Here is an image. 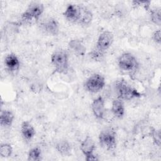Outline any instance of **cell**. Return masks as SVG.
Returning <instances> with one entry per match:
<instances>
[{
    "mask_svg": "<svg viewBox=\"0 0 161 161\" xmlns=\"http://www.w3.org/2000/svg\"><path fill=\"white\" fill-rule=\"evenodd\" d=\"M51 62L56 72L66 74L69 69V55L62 50L54 52L51 56Z\"/></svg>",
    "mask_w": 161,
    "mask_h": 161,
    "instance_id": "6da1fadb",
    "label": "cell"
},
{
    "mask_svg": "<svg viewBox=\"0 0 161 161\" xmlns=\"http://www.w3.org/2000/svg\"><path fill=\"white\" fill-rule=\"evenodd\" d=\"M117 94L120 99L131 100L142 97V94L136 89L132 87L124 80L118 81L116 86Z\"/></svg>",
    "mask_w": 161,
    "mask_h": 161,
    "instance_id": "7a4b0ae2",
    "label": "cell"
},
{
    "mask_svg": "<svg viewBox=\"0 0 161 161\" xmlns=\"http://www.w3.org/2000/svg\"><path fill=\"white\" fill-rule=\"evenodd\" d=\"M99 142L101 147L108 150L114 149L116 145V133L112 129H106L100 132Z\"/></svg>",
    "mask_w": 161,
    "mask_h": 161,
    "instance_id": "3957f363",
    "label": "cell"
},
{
    "mask_svg": "<svg viewBox=\"0 0 161 161\" xmlns=\"http://www.w3.org/2000/svg\"><path fill=\"white\" fill-rule=\"evenodd\" d=\"M44 10V6L42 3H33L30 4L26 11L21 14V19L24 21L38 20Z\"/></svg>",
    "mask_w": 161,
    "mask_h": 161,
    "instance_id": "277c9868",
    "label": "cell"
},
{
    "mask_svg": "<svg viewBox=\"0 0 161 161\" xmlns=\"http://www.w3.org/2000/svg\"><path fill=\"white\" fill-rule=\"evenodd\" d=\"M119 67L126 72H131L135 70L138 66V63L135 57L130 53H124L118 58Z\"/></svg>",
    "mask_w": 161,
    "mask_h": 161,
    "instance_id": "5b68a950",
    "label": "cell"
},
{
    "mask_svg": "<svg viewBox=\"0 0 161 161\" xmlns=\"http://www.w3.org/2000/svg\"><path fill=\"white\" fill-rule=\"evenodd\" d=\"M104 77L98 74L90 76L86 81V89L90 92L96 93L101 91L105 86Z\"/></svg>",
    "mask_w": 161,
    "mask_h": 161,
    "instance_id": "8992f818",
    "label": "cell"
},
{
    "mask_svg": "<svg viewBox=\"0 0 161 161\" xmlns=\"http://www.w3.org/2000/svg\"><path fill=\"white\" fill-rule=\"evenodd\" d=\"M96 146L94 140L89 136H87L82 142L80 149L85 156V159L87 161L97 160L98 158L94 155V151Z\"/></svg>",
    "mask_w": 161,
    "mask_h": 161,
    "instance_id": "52a82bcc",
    "label": "cell"
},
{
    "mask_svg": "<svg viewBox=\"0 0 161 161\" xmlns=\"http://www.w3.org/2000/svg\"><path fill=\"white\" fill-rule=\"evenodd\" d=\"M114 41L113 34L109 31H104L102 32L97 40L96 50L103 53L105 50H108L113 44Z\"/></svg>",
    "mask_w": 161,
    "mask_h": 161,
    "instance_id": "ba28073f",
    "label": "cell"
},
{
    "mask_svg": "<svg viewBox=\"0 0 161 161\" xmlns=\"http://www.w3.org/2000/svg\"><path fill=\"white\" fill-rule=\"evenodd\" d=\"M64 17L69 21L79 23L80 15V5L69 4L63 13Z\"/></svg>",
    "mask_w": 161,
    "mask_h": 161,
    "instance_id": "9c48e42d",
    "label": "cell"
},
{
    "mask_svg": "<svg viewBox=\"0 0 161 161\" xmlns=\"http://www.w3.org/2000/svg\"><path fill=\"white\" fill-rule=\"evenodd\" d=\"M91 109L96 118L103 119L105 114V102L103 97L99 96L94 99L91 103Z\"/></svg>",
    "mask_w": 161,
    "mask_h": 161,
    "instance_id": "30bf717a",
    "label": "cell"
},
{
    "mask_svg": "<svg viewBox=\"0 0 161 161\" xmlns=\"http://www.w3.org/2000/svg\"><path fill=\"white\" fill-rule=\"evenodd\" d=\"M42 27L46 33L52 35H57L59 31V25L53 18L47 19L42 24Z\"/></svg>",
    "mask_w": 161,
    "mask_h": 161,
    "instance_id": "8fae6325",
    "label": "cell"
},
{
    "mask_svg": "<svg viewBox=\"0 0 161 161\" xmlns=\"http://www.w3.org/2000/svg\"><path fill=\"white\" fill-rule=\"evenodd\" d=\"M21 131L24 139L28 141L31 140L36 133L33 125L28 121H25L21 123Z\"/></svg>",
    "mask_w": 161,
    "mask_h": 161,
    "instance_id": "7c38bea8",
    "label": "cell"
},
{
    "mask_svg": "<svg viewBox=\"0 0 161 161\" xmlns=\"http://www.w3.org/2000/svg\"><path fill=\"white\" fill-rule=\"evenodd\" d=\"M111 112L113 113V115L118 118H122L124 116L125 109L124 104L121 99H114L112 102Z\"/></svg>",
    "mask_w": 161,
    "mask_h": 161,
    "instance_id": "4fadbf2b",
    "label": "cell"
},
{
    "mask_svg": "<svg viewBox=\"0 0 161 161\" xmlns=\"http://www.w3.org/2000/svg\"><path fill=\"white\" fill-rule=\"evenodd\" d=\"M4 64L9 70L14 71L19 68L20 62L18 58L14 54L10 53L6 57Z\"/></svg>",
    "mask_w": 161,
    "mask_h": 161,
    "instance_id": "5bb4252c",
    "label": "cell"
},
{
    "mask_svg": "<svg viewBox=\"0 0 161 161\" xmlns=\"http://www.w3.org/2000/svg\"><path fill=\"white\" fill-rule=\"evenodd\" d=\"M69 47L75 53L79 55L84 56L86 53V48L79 40L74 39L70 40Z\"/></svg>",
    "mask_w": 161,
    "mask_h": 161,
    "instance_id": "9a60e30c",
    "label": "cell"
},
{
    "mask_svg": "<svg viewBox=\"0 0 161 161\" xmlns=\"http://www.w3.org/2000/svg\"><path fill=\"white\" fill-rule=\"evenodd\" d=\"M92 13L86 7L80 6V15L79 23L81 25H88L92 19Z\"/></svg>",
    "mask_w": 161,
    "mask_h": 161,
    "instance_id": "2e32d148",
    "label": "cell"
},
{
    "mask_svg": "<svg viewBox=\"0 0 161 161\" xmlns=\"http://www.w3.org/2000/svg\"><path fill=\"white\" fill-rule=\"evenodd\" d=\"M14 118L13 113L9 110H3L1 112L0 124L3 126H9L12 125Z\"/></svg>",
    "mask_w": 161,
    "mask_h": 161,
    "instance_id": "e0dca14e",
    "label": "cell"
},
{
    "mask_svg": "<svg viewBox=\"0 0 161 161\" xmlns=\"http://www.w3.org/2000/svg\"><path fill=\"white\" fill-rule=\"evenodd\" d=\"M57 150L62 155H68L70 150L71 147L67 141H60L56 145Z\"/></svg>",
    "mask_w": 161,
    "mask_h": 161,
    "instance_id": "ac0fdd59",
    "label": "cell"
},
{
    "mask_svg": "<svg viewBox=\"0 0 161 161\" xmlns=\"http://www.w3.org/2000/svg\"><path fill=\"white\" fill-rule=\"evenodd\" d=\"M42 159L41 150L38 147H35L30 150L28 154V160L30 161H39Z\"/></svg>",
    "mask_w": 161,
    "mask_h": 161,
    "instance_id": "d6986e66",
    "label": "cell"
},
{
    "mask_svg": "<svg viewBox=\"0 0 161 161\" xmlns=\"http://www.w3.org/2000/svg\"><path fill=\"white\" fill-rule=\"evenodd\" d=\"M13 148L10 144L3 143L0 147V154L3 157H9L11 155Z\"/></svg>",
    "mask_w": 161,
    "mask_h": 161,
    "instance_id": "ffe728a7",
    "label": "cell"
},
{
    "mask_svg": "<svg viewBox=\"0 0 161 161\" xmlns=\"http://www.w3.org/2000/svg\"><path fill=\"white\" fill-rule=\"evenodd\" d=\"M161 12L160 9H155L151 11L150 13V18L151 20L153 23L156 24L158 26L160 25L161 22Z\"/></svg>",
    "mask_w": 161,
    "mask_h": 161,
    "instance_id": "44dd1931",
    "label": "cell"
},
{
    "mask_svg": "<svg viewBox=\"0 0 161 161\" xmlns=\"http://www.w3.org/2000/svg\"><path fill=\"white\" fill-rule=\"evenodd\" d=\"M152 136L155 144L158 147L160 145V130H153L152 132Z\"/></svg>",
    "mask_w": 161,
    "mask_h": 161,
    "instance_id": "7402d4cb",
    "label": "cell"
},
{
    "mask_svg": "<svg viewBox=\"0 0 161 161\" xmlns=\"http://www.w3.org/2000/svg\"><path fill=\"white\" fill-rule=\"evenodd\" d=\"M152 40L158 44L160 43V30H155L153 34H152Z\"/></svg>",
    "mask_w": 161,
    "mask_h": 161,
    "instance_id": "603a6c76",
    "label": "cell"
}]
</instances>
